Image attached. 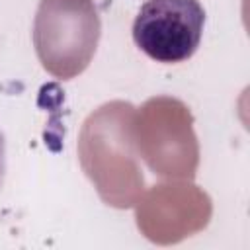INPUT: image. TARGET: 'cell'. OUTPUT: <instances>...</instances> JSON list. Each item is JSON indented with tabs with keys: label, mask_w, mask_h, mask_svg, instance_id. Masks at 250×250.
I'll return each mask as SVG.
<instances>
[{
	"label": "cell",
	"mask_w": 250,
	"mask_h": 250,
	"mask_svg": "<svg viewBox=\"0 0 250 250\" xmlns=\"http://www.w3.org/2000/svg\"><path fill=\"white\" fill-rule=\"evenodd\" d=\"M199 0H145L133 20L135 45L152 61L176 64L191 59L205 29Z\"/></svg>",
	"instance_id": "1"
},
{
	"label": "cell",
	"mask_w": 250,
	"mask_h": 250,
	"mask_svg": "<svg viewBox=\"0 0 250 250\" xmlns=\"http://www.w3.org/2000/svg\"><path fill=\"white\" fill-rule=\"evenodd\" d=\"M6 164H8V160H6V137H4V133H2V129H0V188H2V184H4Z\"/></svg>",
	"instance_id": "2"
}]
</instances>
